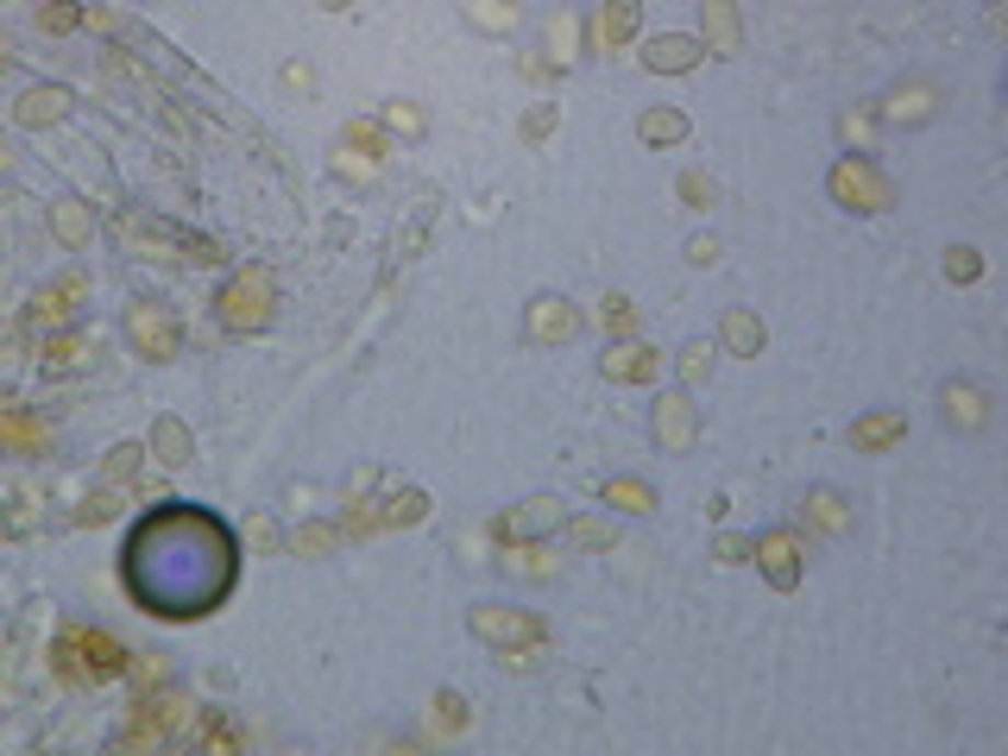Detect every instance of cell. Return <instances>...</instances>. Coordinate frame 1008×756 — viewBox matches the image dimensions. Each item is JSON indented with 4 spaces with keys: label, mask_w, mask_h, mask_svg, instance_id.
I'll list each match as a JSON object with an SVG mask.
<instances>
[{
    "label": "cell",
    "mask_w": 1008,
    "mask_h": 756,
    "mask_svg": "<svg viewBox=\"0 0 1008 756\" xmlns=\"http://www.w3.org/2000/svg\"><path fill=\"white\" fill-rule=\"evenodd\" d=\"M706 32H712V50L719 57L737 50V13H731V0H706Z\"/></svg>",
    "instance_id": "603a6c76"
},
{
    "label": "cell",
    "mask_w": 1008,
    "mask_h": 756,
    "mask_svg": "<svg viewBox=\"0 0 1008 756\" xmlns=\"http://www.w3.org/2000/svg\"><path fill=\"white\" fill-rule=\"evenodd\" d=\"M902 428H907V416H902V410H877V416H863V423L851 428V442H857L863 454H877V448H889V442H895Z\"/></svg>",
    "instance_id": "2e32d148"
},
{
    "label": "cell",
    "mask_w": 1008,
    "mask_h": 756,
    "mask_svg": "<svg viewBox=\"0 0 1008 756\" xmlns=\"http://www.w3.org/2000/svg\"><path fill=\"white\" fill-rule=\"evenodd\" d=\"M687 259H694V265H712V259H719V247H712V240H694V247H687Z\"/></svg>",
    "instance_id": "e575fe53"
},
{
    "label": "cell",
    "mask_w": 1008,
    "mask_h": 756,
    "mask_svg": "<svg viewBox=\"0 0 1008 756\" xmlns=\"http://www.w3.org/2000/svg\"><path fill=\"white\" fill-rule=\"evenodd\" d=\"M221 322L233 328V334H247V328H265V322H272V277L247 265V272L221 290Z\"/></svg>",
    "instance_id": "7a4b0ae2"
},
{
    "label": "cell",
    "mask_w": 1008,
    "mask_h": 756,
    "mask_svg": "<svg viewBox=\"0 0 1008 756\" xmlns=\"http://www.w3.org/2000/svg\"><path fill=\"white\" fill-rule=\"evenodd\" d=\"M542 524H561V499H529L524 511H511L499 524V536H529V529H542Z\"/></svg>",
    "instance_id": "ac0fdd59"
},
{
    "label": "cell",
    "mask_w": 1008,
    "mask_h": 756,
    "mask_svg": "<svg viewBox=\"0 0 1008 756\" xmlns=\"http://www.w3.org/2000/svg\"><path fill=\"white\" fill-rule=\"evenodd\" d=\"M38 25H45V32H76V25H82V13H76V7H45V13H38Z\"/></svg>",
    "instance_id": "83f0119b"
},
{
    "label": "cell",
    "mask_w": 1008,
    "mask_h": 756,
    "mask_svg": "<svg viewBox=\"0 0 1008 756\" xmlns=\"http://www.w3.org/2000/svg\"><path fill=\"white\" fill-rule=\"evenodd\" d=\"M473 630L485 643H536L542 637V618L529 611H499V605H473Z\"/></svg>",
    "instance_id": "277c9868"
},
{
    "label": "cell",
    "mask_w": 1008,
    "mask_h": 756,
    "mask_svg": "<svg viewBox=\"0 0 1008 756\" xmlns=\"http://www.w3.org/2000/svg\"><path fill=\"white\" fill-rule=\"evenodd\" d=\"M832 196L845 202V208H857V215H882V208L895 202V190H889L863 158H838V164H832Z\"/></svg>",
    "instance_id": "3957f363"
},
{
    "label": "cell",
    "mask_w": 1008,
    "mask_h": 756,
    "mask_svg": "<svg viewBox=\"0 0 1008 756\" xmlns=\"http://www.w3.org/2000/svg\"><path fill=\"white\" fill-rule=\"evenodd\" d=\"M328 542H334V529H297V549H328Z\"/></svg>",
    "instance_id": "1f68e13d"
},
{
    "label": "cell",
    "mask_w": 1008,
    "mask_h": 756,
    "mask_svg": "<svg viewBox=\"0 0 1008 756\" xmlns=\"http://www.w3.org/2000/svg\"><path fill=\"white\" fill-rule=\"evenodd\" d=\"M347 146H359L366 158H385V139H378L373 126H353V133H347Z\"/></svg>",
    "instance_id": "f546056e"
},
{
    "label": "cell",
    "mask_w": 1008,
    "mask_h": 756,
    "mask_svg": "<svg viewBox=\"0 0 1008 756\" xmlns=\"http://www.w3.org/2000/svg\"><path fill=\"white\" fill-rule=\"evenodd\" d=\"M637 0H605L599 7V20H593V45L599 50H618V45H630V32H637Z\"/></svg>",
    "instance_id": "8fae6325"
},
{
    "label": "cell",
    "mask_w": 1008,
    "mask_h": 756,
    "mask_svg": "<svg viewBox=\"0 0 1008 756\" xmlns=\"http://www.w3.org/2000/svg\"><path fill=\"white\" fill-rule=\"evenodd\" d=\"M882 114H889L895 126H920V121L939 114V89H932V82H895L889 101H882Z\"/></svg>",
    "instance_id": "52a82bcc"
},
{
    "label": "cell",
    "mask_w": 1008,
    "mask_h": 756,
    "mask_svg": "<svg viewBox=\"0 0 1008 756\" xmlns=\"http://www.w3.org/2000/svg\"><path fill=\"white\" fill-rule=\"evenodd\" d=\"M756 347H763V322H756L751 309H731V316H725V353L756 359Z\"/></svg>",
    "instance_id": "ffe728a7"
},
{
    "label": "cell",
    "mask_w": 1008,
    "mask_h": 756,
    "mask_svg": "<svg viewBox=\"0 0 1008 756\" xmlns=\"http://www.w3.org/2000/svg\"><path fill=\"white\" fill-rule=\"evenodd\" d=\"M706 373H712V347H700V341H694V347H687V359H680V378H687V385H700Z\"/></svg>",
    "instance_id": "484cf974"
},
{
    "label": "cell",
    "mask_w": 1008,
    "mask_h": 756,
    "mask_svg": "<svg viewBox=\"0 0 1008 756\" xmlns=\"http://www.w3.org/2000/svg\"><path fill=\"white\" fill-rule=\"evenodd\" d=\"M643 64H650V70H662V76H680V70H694V64H700V45H694V38H680V32H668V38H655V45L643 50Z\"/></svg>",
    "instance_id": "5bb4252c"
},
{
    "label": "cell",
    "mask_w": 1008,
    "mask_h": 756,
    "mask_svg": "<svg viewBox=\"0 0 1008 756\" xmlns=\"http://www.w3.org/2000/svg\"><path fill=\"white\" fill-rule=\"evenodd\" d=\"M983 272V259L971 247H952V259H946V277H952V284H971V277Z\"/></svg>",
    "instance_id": "d4e9b609"
},
{
    "label": "cell",
    "mask_w": 1008,
    "mask_h": 756,
    "mask_svg": "<svg viewBox=\"0 0 1008 756\" xmlns=\"http://www.w3.org/2000/svg\"><path fill=\"white\" fill-rule=\"evenodd\" d=\"M806 504H813V517H820L826 529H845V524H851V511H845V499H838V492H813Z\"/></svg>",
    "instance_id": "cb8c5ba5"
},
{
    "label": "cell",
    "mask_w": 1008,
    "mask_h": 756,
    "mask_svg": "<svg viewBox=\"0 0 1008 756\" xmlns=\"http://www.w3.org/2000/svg\"><path fill=\"white\" fill-rule=\"evenodd\" d=\"M57 227H64V240H82V233H89V215H82L76 202H64V208H57Z\"/></svg>",
    "instance_id": "f1b7e54d"
},
{
    "label": "cell",
    "mask_w": 1008,
    "mask_h": 756,
    "mask_svg": "<svg viewBox=\"0 0 1008 756\" xmlns=\"http://www.w3.org/2000/svg\"><path fill=\"white\" fill-rule=\"evenodd\" d=\"M70 637H76V650L89 655V675L107 680V675H121V668H126V655H121L114 637H101V630H70Z\"/></svg>",
    "instance_id": "9a60e30c"
},
{
    "label": "cell",
    "mask_w": 1008,
    "mask_h": 756,
    "mask_svg": "<svg viewBox=\"0 0 1008 756\" xmlns=\"http://www.w3.org/2000/svg\"><path fill=\"white\" fill-rule=\"evenodd\" d=\"M428 511L423 492H398V499H385L378 511H347V529H373V524H416Z\"/></svg>",
    "instance_id": "7c38bea8"
},
{
    "label": "cell",
    "mask_w": 1008,
    "mask_h": 756,
    "mask_svg": "<svg viewBox=\"0 0 1008 756\" xmlns=\"http://www.w3.org/2000/svg\"><path fill=\"white\" fill-rule=\"evenodd\" d=\"M655 366H662V353H650V347H611L599 359V373L611 378V385H643V378H655Z\"/></svg>",
    "instance_id": "30bf717a"
},
{
    "label": "cell",
    "mask_w": 1008,
    "mask_h": 756,
    "mask_svg": "<svg viewBox=\"0 0 1008 756\" xmlns=\"http://www.w3.org/2000/svg\"><path fill=\"white\" fill-rule=\"evenodd\" d=\"M939 403H946V423L964 428V435H977L983 423H989V410H983V391L971 385V378H958V385H946L939 391Z\"/></svg>",
    "instance_id": "9c48e42d"
},
{
    "label": "cell",
    "mask_w": 1008,
    "mask_h": 756,
    "mask_svg": "<svg viewBox=\"0 0 1008 756\" xmlns=\"http://www.w3.org/2000/svg\"><path fill=\"white\" fill-rule=\"evenodd\" d=\"M694 428H700V416H694V403H687V398H662V403H655V442H662L668 454L694 448Z\"/></svg>",
    "instance_id": "ba28073f"
},
{
    "label": "cell",
    "mask_w": 1008,
    "mask_h": 756,
    "mask_svg": "<svg viewBox=\"0 0 1008 756\" xmlns=\"http://www.w3.org/2000/svg\"><path fill=\"white\" fill-rule=\"evenodd\" d=\"M322 7H347V0H322Z\"/></svg>",
    "instance_id": "d590c367"
},
{
    "label": "cell",
    "mask_w": 1008,
    "mask_h": 756,
    "mask_svg": "<svg viewBox=\"0 0 1008 756\" xmlns=\"http://www.w3.org/2000/svg\"><path fill=\"white\" fill-rule=\"evenodd\" d=\"M756 561H763V574L776 580V586H794V580H801V536H794V529L756 536Z\"/></svg>",
    "instance_id": "5b68a950"
},
{
    "label": "cell",
    "mask_w": 1008,
    "mask_h": 756,
    "mask_svg": "<svg viewBox=\"0 0 1008 756\" xmlns=\"http://www.w3.org/2000/svg\"><path fill=\"white\" fill-rule=\"evenodd\" d=\"M126 334L146 347V359H171L176 353V322L164 309H146V302H133V316H126Z\"/></svg>",
    "instance_id": "8992f818"
},
{
    "label": "cell",
    "mask_w": 1008,
    "mask_h": 756,
    "mask_svg": "<svg viewBox=\"0 0 1008 756\" xmlns=\"http://www.w3.org/2000/svg\"><path fill=\"white\" fill-rule=\"evenodd\" d=\"M435 706H442V725H467V712H460V700H454V694H442Z\"/></svg>",
    "instance_id": "836d02e7"
},
{
    "label": "cell",
    "mask_w": 1008,
    "mask_h": 756,
    "mask_svg": "<svg viewBox=\"0 0 1008 756\" xmlns=\"http://www.w3.org/2000/svg\"><path fill=\"white\" fill-rule=\"evenodd\" d=\"M599 499L618 504V511H630V517H650V511H655V492L643 485V479H605Z\"/></svg>",
    "instance_id": "e0dca14e"
},
{
    "label": "cell",
    "mask_w": 1008,
    "mask_h": 756,
    "mask_svg": "<svg viewBox=\"0 0 1008 756\" xmlns=\"http://www.w3.org/2000/svg\"><path fill=\"white\" fill-rule=\"evenodd\" d=\"M574 328H580V316L561 297H542L536 309H529V334H536V341H574Z\"/></svg>",
    "instance_id": "4fadbf2b"
},
{
    "label": "cell",
    "mask_w": 1008,
    "mask_h": 756,
    "mask_svg": "<svg viewBox=\"0 0 1008 756\" xmlns=\"http://www.w3.org/2000/svg\"><path fill=\"white\" fill-rule=\"evenodd\" d=\"M599 316H605L611 328H618V334H630V328H637V309H630V297H605Z\"/></svg>",
    "instance_id": "4316f807"
},
{
    "label": "cell",
    "mask_w": 1008,
    "mask_h": 756,
    "mask_svg": "<svg viewBox=\"0 0 1008 756\" xmlns=\"http://www.w3.org/2000/svg\"><path fill=\"white\" fill-rule=\"evenodd\" d=\"M680 196H694V208H706V202H712V183H700V176H680Z\"/></svg>",
    "instance_id": "4dcf8cb0"
},
{
    "label": "cell",
    "mask_w": 1008,
    "mask_h": 756,
    "mask_svg": "<svg viewBox=\"0 0 1008 756\" xmlns=\"http://www.w3.org/2000/svg\"><path fill=\"white\" fill-rule=\"evenodd\" d=\"M385 121H391V126H403V133H423V114H410L403 101H398V107H391V114H385Z\"/></svg>",
    "instance_id": "d6a6232c"
},
{
    "label": "cell",
    "mask_w": 1008,
    "mask_h": 756,
    "mask_svg": "<svg viewBox=\"0 0 1008 756\" xmlns=\"http://www.w3.org/2000/svg\"><path fill=\"white\" fill-rule=\"evenodd\" d=\"M637 133H643L650 146H680V139H687V114H675V107H655V114H643V121H637Z\"/></svg>",
    "instance_id": "44dd1931"
},
{
    "label": "cell",
    "mask_w": 1008,
    "mask_h": 756,
    "mask_svg": "<svg viewBox=\"0 0 1008 756\" xmlns=\"http://www.w3.org/2000/svg\"><path fill=\"white\" fill-rule=\"evenodd\" d=\"M64 107H70V95H64V89H32V95L20 101V126H45V121H64Z\"/></svg>",
    "instance_id": "7402d4cb"
},
{
    "label": "cell",
    "mask_w": 1008,
    "mask_h": 756,
    "mask_svg": "<svg viewBox=\"0 0 1008 756\" xmlns=\"http://www.w3.org/2000/svg\"><path fill=\"white\" fill-rule=\"evenodd\" d=\"M82 290H89L82 277H64L57 290H38V302H32V316H38V322H64V316L76 309V297H82Z\"/></svg>",
    "instance_id": "d6986e66"
},
{
    "label": "cell",
    "mask_w": 1008,
    "mask_h": 756,
    "mask_svg": "<svg viewBox=\"0 0 1008 756\" xmlns=\"http://www.w3.org/2000/svg\"><path fill=\"white\" fill-rule=\"evenodd\" d=\"M121 586L151 618L196 625L240 586V536L208 504H151L121 542Z\"/></svg>",
    "instance_id": "6da1fadb"
}]
</instances>
